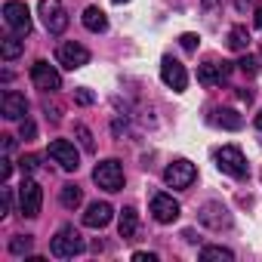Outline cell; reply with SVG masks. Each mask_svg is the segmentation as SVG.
<instances>
[{
  "label": "cell",
  "mask_w": 262,
  "mask_h": 262,
  "mask_svg": "<svg viewBox=\"0 0 262 262\" xmlns=\"http://www.w3.org/2000/svg\"><path fill=\"white\" fill-rule=\"evenodd\" d=\"M83 237H80V231L74 228V225H62L59 231H56V237L50 241V253L56 256V259H74V256H80L83 253Z\"/></svg>",
  "instance_id": "6da1fadb"
},
{
  "label": "cell",
  "mask_w": 262,
  "mask_h": 262,
  "mask_svg": "<svg viewBox=\"0 0 262 262\" xmlns=\"http://www.w3.org/2000/svg\"><path fill=\"white\" fill-rule=\"evenodd\" d=\"M216 167L222 170V173H228V176H234V179H247V158H244V151L237 148V145H225V148H219L216 151Z\"/></svg>",
  "instance_id": "7a4b0ae2"
},
{
  "label": "cell",
  "mask_w": 262,
  "mask_h": 262,
  "mask_svg": "<svg viewBox=\"0 0 262 262\" xmlns=\"http://www.w3.org/2000/svg\"><path fill=\"white\" fill-rule=\"evenodd\" d=\"M93 179H96V185H99L102 191H120V188H123V167H120V161L108 158V161L96 164Z\"/></svg>",
  "instance_id": "3957f363"
},
{
  "label": "cell",
  "mask_w": 262,
  "mask_h": 262,
  "mask_svg": "<svg viewBox=\"0 0 262 262\" xmlns=\"http://www.w3.org/2000/svg\"><path fill=\"white\" fill-rule=\"evenodd\" d=\"M37 13H40L43 28H47L50 34H62V31L68 28V13H65V7H62V0H40V4H37Z\"/></svg>",
  "instance_id": "277c9868"
},
{
  "label": "cell",
  "mask_w": 262,
  "mask_h": 262,
  "mask_svg": "<svg viewBox=\"0 0 262 262\" xmlns=\"http://www.w3.org/2000/svg\"><path fill=\"white\" fill-rule=\"evenodd\" d=\"M40 204H43V191H40V185L34 182V179H22V185H19V213L22 216H28V219H37L40 216Z\"/></svg>",
  "instance_id": "5b68a950"
},
{
  "label": "cell",
  "mask_w": 262,
  "mask_h": 262,
  "mask_svg": "<svg viewBox=\"0 0 262 262\" xmlns=\"http://www.w3.org/2000/svg\"><path fill=\"white\" fill-rule=\"evenodd\" d=\"M194 179H198V170H194V164L185 161V158H176V161L167 164V170H164V182H167L170 188H188Z\"/></svg>",
  "instance_id": "8992f818"
},
{
  "label": "cell",
  "mask_w": 262,
  "mask_h": 262,
  "mask_svg": "<svg viewBox=\"0 0 262 262\" xmlns=\"http://www.w3.org/2000/svg\"><path fill=\"white\" fill-rule=\"evenodd\" d=\"M56 59H59V65H62L65 71H77V68L90 65V50H86L83 43L68 40V43H62V47L56 50Z\"/></svg>",
  "instance_id": "52a82bcc"
},
{
  "label": "cell",
  "mask_w": 262,
  "mask_h": 262,
  "mask_svg": "<svg viewBox=\"0 0 262 262\" xmlns=\"http://www.w3.org/2000/svg\"><path fill=\"white\" fill-rule=\"evenodd\" d=\"M4 22L16 31V34H31V13L22 0H7L4 4Z\"/></svg>",
  "instance_id": "ba28073f"
},
{
  "label": "cell",
  "mask_w": 262,
  "mask_h": 262,
  "mask_svg": "<svg viewBox=\"0 0 262 262\" xmlns=\"http://www.w3.org/2000/svg\"><path fill=\"white\" fill-rule=\"evenodd\" d=\"M47 155H50L62 170H68V173H74V170L80 167V155H77V148H74L68 139H53L50 148H47Z\"/></svg>",
  "instance_id": "9c48e42d"
},
{
  "label": "cell",
  "mask_w": 262,
  "mask_h": 262,
  "mask_svg": "<svg viewBox=\"0 0 262 262\" xmlns=\"http://www.w3.org/2000/svg\"><path fill=\"white\" fill-rule=\"evenodd\" d=\"M161 80H164L170 90L182 93V90L188 86V71H185V65L176 62L173 56H164V59H161Z\"/></svg>",
  "instance_id": "30bf717a"
},
{
  "label": "cell",
  "mask_w": 262,
  "mask_h": 262,
  "mask_svg": "<svg viewBox=\"0 0 262 262\" xmlns=\"http://www.w3.org/2000/svg\"><path fill=\"white\" fill-rule=\"evenodd\" d=\"M31 80H34V86L43 90V93L62 90V77H59V71H56L50 62H34V65H31Z\"/></svg>",
  "instance_id": "8fae6325"
},
{
  "label": "cell",
  "mask_w": 262,
  "mask_h": 262,
  "mask_svg": "<svg viewBox=\"0 0 262 262\" xmlns=\"http://www.w3.org/2000/svg\"><path fill=\"white\" fill-rule=\"evenodd\" d=\"M179 213H182V207H179V201H173V194L158 191V194L151 198V216H155L158 222L170 225V222H176V219H179Z\"/></svg>",
  "instance_id": "7c38bea8"
},
{
  "label": "cell",
  "mask_w": 262,
  "mask_h": 262,
  "mask_svg": "<svg viewBox=\"0 0 262 262\" xmlns=\"http://www.w3.org/2000/svg\"><path fill=\"white\" fill-rule=\"evenodd\" d=\"M0 114H4L7 120H25L28 117V102L22 93L16 90H7L4 99H0Z\"/></svg>",
  "instance_id": "4fadbf2b"
},
{
  "label": "cell",
  "mask_w": 262,
  "mask_h": 262,
  "mask_svg": "<svg viewBox=\"0 0 262 262\" xmlns=\"http://www.w3.org/2000/svg\"><path fill=\"white\" fill-rule=\"evenodd\" d=\"M198 219H201V225H207V228H213V231L231 225V216H228V210H225L222 204H204L201 213H198Z\"/></svg>",
  "instance_id": "5bb4252c"
},
{
  "label": "cell",
  "mask_w": 262,
  "mask_h": 262,
  "mask_svg": "<svg viewBox=\"0 0 262 262\" xmlns=\"http://www.w3.org/2000/svg\"><path fill=\"white\" fill-rule=\"evenodd\" d=\"M231 74V62H207V65H201L198 68V80L204 83V86H216V83H222L225 77Z\"/></svg>",
  "instance_id": "9a60e30c"
},
{
  "label": "cell",
  "mask_w": 262,
  "mask_h": 262,
  "mask_svg": "<svg viewBox=\"0 0 262 262\" xmlns=\"http://www.w3.org/2000/svg\"><path fill=\"white\" fill-rule=\"evenodd\" d=\"M111 216H114L111 204L96 201V204H90V207H86V213H83V225H86V228H105V225L111 222Z\"/></svg>",
  "instance_id": "2e32d148"
},
{
  "label": "cell",
  "mask_w": 262,
  "mask_h": 262,
  "mask_svg": "<svg viewBox=\"0 0 262 262\" xmlns=\"http://www.w3.org/2000/svg\"><path fill=\"white\" fill-rule=\"evenodd\" d=\"M117 231H120L123 241H133V237H136V231H139V213H136V207H123V210H120Z\"/></svg>",
  "instance_id": "e0dca14e"
},
{
  "label": "cell",
  "mask_w": 262,
  "mask_h": 262,
  "mask_svg": "<svg viewBox=\"0 0 262 262\" xmlns=\"http://www.w3.org/2000/svg\"><path fill=\"white\" fill-rule=\"evenodd\" d=\"M80 22H83V28H86V31H93V34H99V31H105V28H108V16H105L99 7H86V10H83V16H80Z\"/></svg>",
  "instance_id": "ac0fdd59"
},
{
  "label": "cell",
  "mask_w": 262,
  "mask_h": 262,
  "mask_svg": "<svg viewBox=\"0 0 262 262\" xmlns=\"http://www.w3.org/2000/svg\"><path fill=\"white\" fill-rule=\"evenodd\" d=\"M250 40H253V37H250V31H247L244 25H234V28L228 31V47H231L234 53H247V50H250Z\"/></svg>",
  "instance_id": "d6986e66"
},
{
  "label": "cell",
  "mask_w": 262,
  "mask_h": 262,
  "mask_svg": "<svg viewBox=\"0 0 262 262\" xmlns=\"http://www.w3.org/2000/svg\"><path fill=\"white\" fill-rule=\"evenodd\" d=\"M213 123H219V126H225V129H241V114L237 111H231V108H216L213 111Z\"/></svg>",
  "instance_id": "ffe728a7"
},
{
  "label": "cell",
  "mask_w": 262,
  "mask_h": 262,
  "mask_svg": "<svg viewBox=\"0 0 262 262\" xmlns=\"http://www.w3.org/2000/svg\"><path fill=\"white\" fill-rule=\"evenodd\" d=\"M59 201H62V207L65 210H77L80 204H83V191L77 188V185H62V191H59Z\"/></svg>",
  "instance_id": "44dd1931"
},
{
  "label": "cell",
  "mask_w": 262,
  "mask_h": 262,
  "mask_svg": "<svg viewBox=\"0 0 262 262\" xmlns=\"http://www.w3.org/2000/svg\"><path fill=\"white\" fill-rule=\"evenodd\" d=\"M22 50H25V40H19V37H4V40H0V56H4L7 62L19 59Z\"/></svg>",
  "instance_id": "7402d4cb"
},
{
  "label": "cell",
  "mask_w": 262,
  "mask_h": 262,
  "mask_svg": "<svg viewBox=\"0 0 262 262\" xmlns=\"http://www.w3.org/2000/svg\"><path fill=\"white\" fill-rule=\"evenodd\" d=\"M201 259H204V262H231L234 253H231L228 247H204V250H201Z\"/></svg>",
  "instance_id": "603a6c76"
},
{
  "label": "cell",
  "mask_w": 262,
  "mask_h": 262,
  "mask_svg": "<svg viewBox=\"0 0 262 262\" xmlns=\"http://www.w3.org/2000/svg\"><path fill=\"white\" fill-rule=\"evenodd\" d=\"M74 136L80 139V148H83V151H90V155L96 151V142H93V133H90V129H86L83 123H77V126H74Z\"/></svg>",
  "instance_id": "cb8c5ba5"
},
{
  "label": "cell",
  "mask_w": 262,
  "mask_h": 262,
  "mask_svg": "<svg viewBox=\"0 0 262 262\" xmlns=\"http://www.w3.org/2000/svg\"><path fill=\"white\" fill-rule=\"evenodd\" d=\"M28 250H31V234H25V237L16 234V237L10 241V253H13V256H22V253H28Z\"/></svg>",
  "instance_id": "d4e9b609"
},
{
  "label": "cell",
  "mask_w": 262,
  "mask_h": 262,
  "mask_svg": "<svg viewBox=\"0 0 262 262\" xmlns=\"http://www.w3.org/2000/svg\"><path fill=\"white\" fill-rule=\"evenodd\" d=\"M19 167H22V173H34V170L40 167V158H37V155H25V158L19 161Z\"/></svg>",
  "instance_id": "484cf974"
},
{
  "label": "cell",
  "mask_w": 262,
  "mask_h": 262,
  "mask_svg": "<svg viewBox=\"0 0 262 262\" xmlns=\"http://www.w3.org/2000/svg\"><path fill=\"white\" fill-rule=\"evenodd\" d=\"M179 43H182V50L194 53V50H198V43H201V37H198V34H182V37H179Z\"/></svg>",
  "instance_id": "4316f807"
},
{
  "label": "cell",
  "mask_w": 262,
  "mask_h": 262,
  "mask_svg": "<svg viewBox=\"0 0 262 262\" xmlns=\"http://www.w3.org/2000/svg\"><path fill=\"white\" fill-rule=\"evenodd\" d=\"M237 65H241V71H247V74H256V71H259V59H253V56H244Z\"/></svg>",
  "instance_id": "83f0119b"
},
{
  "label": "cell",
  "mask_w": 262,
  "mask_h": 262,
  "mask_svg": "<svg viewBox=\"0 0 262 262\" xmlns=\"http://www.w3.org/2000/svg\"><path fill=\"white\" fill-rule=\"evenodd\" d=\"M34 136H37V126H34V120H28V117H25V120H22V139H25V142H31Z\"/></svg>",
  "instance_id": "f1b7e54d"
},
{
  "label": "cell",
  "mask_w": 262,
  "mask_h": 262,
  "mask_svg": "<svg viewBox=\"0 0 262 262\" xmlns=\"http://www.w3.org/2000/svg\"><path fill=\"white\" fill-rule=\"evenodd\" d=\"M74 102H77V105H93V93H90L86 86H80V90L74 93Z\"/></svg>",
  "instance_id": "f546056e"
},
{
  "label": "cell",
  "mask_w": 262,
  "mask_h": 262,
  "mask_svg": "<svg viewBox=\"0 0 262 262\" xmlns=\"http://www.w3.org/2000/svg\"><path fill=\"white\" fill-rule=\"evenodd\" d=\"M4 167H0V182H7L10 179V173H13V161H10V155H4V161H0Z\"/></svg>",
  "instance_id": "4dcf8cb0"
},
{
  "label": "cell",
  "mask_w": 262,
  "mask_h": 262,
  "mask_svg": "<svg viewBox=\"0 0 262 262\" xmlns=\"http://www.w3.org/2000/svg\"><path fill=\"white\" fill-rule=\"evenodd\" d=\"M133 262H158L155 253H133Z\"/></svg>",
  "instance_id": "1f68e13d"
},
{
  "label": "cell",
  "mask_w": 262,
  "mask_h": 262,
  "mask_svg": "<svg viewBox=\"0 0 262 262\" xmlns=\"http://www.w3.org/2000/svg\"><path fill=\"white\" fill-rule=\"evenodd\" d=\"M0 139H4V155H10L13 151V136H0Z\"/></svg>",
  "instance_id": "d6a6232c"
},
{
  "label": "cell",
  "mask_w": 262,
  "mask_h": 262,
  "mask_svg": "<svg viewBox=\"0 0 262 262\" xmlns=\"http://www.w3.org/2000/svg\"><path fill=\"white\" fill-rule=\"evenodd\" d=\"M216 4H219V0H201V7H204V10H213Z\"/></svg>",
  "instance_id": "836d02e7"
},
{
  "label": "cell",
  "mask_w": 262,
  "mask_h": 262,
  "mask_svg": "<svg viewBox=\"0 0 262 262\" xmlns=\"http://www.w3.org/2000/svg\"><path fill=\"white\" fill-rule=\"evenodd\" d=\"M250 4H253V0H237V4H234V7H237V10H241V13H244V10H247V7H250Z\"/></svg>",
  "instance_id": "e575fe53"
},
{
  "label": "cell",
  "mask_w": 262,
  "mask_h": 262,
  "mask_svg": "<svg viewBox=\"0 0 262 262\" xmlns=\"http://www.w3.org/2000/svg\"><path fill=\"white\" fill-rule=\"evenodd\" d=\"M256 25H259V28H262V7H259V10H256Z\"/></svg>",
  "instance_id": "d590c367"
},
{
  "label": "cell",
  "mask_w": 262,
  "mask_h": 262,
  "mask_svg": "<svg viewBox=\"0 0 262 262\" xmlns=\"http://www.w3.org/2000/svg\"><path fill=\"white\" fill-rule=\"evenodd\" d=\"M256 126H259V129H262V114H256Z\"/></svg>",
  "instance_id": "8d00e7d4"
},
{
  "label": "cell",
  "mask_w": 262,
  "mask_h": 262,
  "mask_svg": "<svg viewBox=\"0 0 262 262\" xmlns=\"http://www.w3.org/2000/svg\"><path fill=\"white\" fill-rule=\"evenodd\" d=\"M114 4H129V0H114Z\"/></svg>",
  "instance_id": "74e56055"
}]
</instances>
